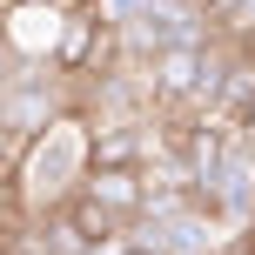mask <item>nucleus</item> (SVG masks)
Listing matches in <instances>:
<instances>
[{"label": "nucleus", "instance_id": "obj_4", "mask_svg": "<svg viewBox=\"0 0 255 255\" xmlns=\"http://www.w3.org/2000/svg\"><path fill=\"white\" fill-rule=\"evenodd\" d=\"M128 255H168V249H154V242H128Z\"/></svg>", "mask_w": 255, "mask_h": 255}, {"label": "nucleus", "instance_id": "obj_2", "mask_svg": "<svg viewBox=\"0 0 255 255\" xmlns=\"http://www.w3.org/2000/svg\"><path fill=\"white\" fill-rule=\"evenodd\" d=\"M74 108H67V94L54 88V74H13L7 88H0V141L7 148H27V141H40L54 121H67Z\"/></svg>", "mask_w": 255, "mask_h": 255}, {"label": "nucleus", "instance_id": "obj_5", "mask_svg": "<svg viewBox=\"0 0 255 255\" xmlns=\"http://www.w3.org/2000/svg\"><path fill=\"white\" fill-rule=\"evenodd\" d=\"M242 134H255V101H249V115H242Z\"/></svg>", "mask_w": 255, "mask_h": 255}, {"label": "nucleus", "instance_id": "obj_8", "mask_svg": "<svg viewBox=\"0 0 255 255\" xmlns=\"http://www.w3.org/2000/svg\"><path fill=\"white\" fill-rule=\"evenodd\" d=\"M0 168H7V141H0Z\"/></svg>", "mask_w": 255, "mask_h": 255}, {"label": "nucleus", "instance_id": "obj_3", "mask_svg": "<svg viewBox=\"0 0 255 255\" xmlns=\"http://www.w3.org/2000/svg\"><path fill=\"white\" fill-rule=\"evenodd\" d=\"M81 188H88L121 229H134V222L148 215V175H141V168H88Z\"/></svg>", "mask_w": 255, "mask_h": 255}, {"label": "nucleus", "instance_id": "obj_1", "mask_svg": "<svg viewBox=\"0 0 255 255\" xmlns=\"http://www.w3.org/2000/svg\"><path fill=\"white\" fill-rule=\"evenodd\" d=\"M88 141L94 134H88L81 115L54 121L40 141H27V154H20V208L27 215H54V208L88 181Z\"/></svg>", "mask_w": 255, "mask_h": 255}, {"label": "nucleus", "instance_id": "obj_7", "mask_svg": "<svg viewBox=\"0 0 255 255\" xmlns=\"http://www.w3.org/2000/svg\"><path fill=\"white\" fill-rule=\"evenodd\" d=\"M67 7H94V0H67Z\"/></svg>", "mask_w": 255, "mask_h": 255}, {"label": "nucleus", "instance_id": "obj_6", "mask_svg": "<svg viewBox=\"0 0 255 255\" xmlns=\"http://www.w3.org/2000/svg\"><path fill=\"white\" fill-rule=\"evenodd\" d=\"M188 7H202V13H208V7H215V0H188Z\"/></svg>", "mask_w": 255, "mask_h": 255}]
</instances>
